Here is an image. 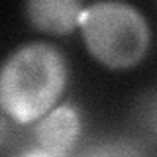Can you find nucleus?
<instances>
[{
  "label": "nucleus",
  "mask_w": 157,
  "mask_h": 157,
  "mask_svg": "<svg viewBox=\"0 0 157 157\" xmlns=\"http://www.w3.org/2000/svg\"><path fill=\"white\" fill-rule=\"evenodd\" d=\"M81 134V118L73 106L63 104L49 110L32 130L33 147L26 155H47L59 157L71 153Z\"/></svg>",
  "instance_id": "7ed1b4c3"
},
{
  "label": "nucleus",
  "mask_w": 157,
  "mask_h": 157,
  "mask_svg": "<svg viewBox=\"0 0 157 157\" xmlns=\"http://www.w3.org/2000/svg\"><path fill=\"white\" fill-rule=\"evenodd\" d=\"M78 28L88 53L110 69L137 65L149 47L145 18L120 0H100L86 6Z\"/></svg>",
  "instance_id": "f03ea898"
},
{
  "label": "nucleus",
  "mask_w": 157,
  "mask_h": 157,
  "mask_svg": "<svg viewBox=\"0 0 157 157\" xmlns=\"http://www.w3.org/2000/svg\"><path fill=\"white\" fill-rule=\"evenodd\" d=\"M67 85L65 57L49 43H28L0 73V106L14 124L28 126L53 110Z\"/></svg>",
  "instance_id": "f257e3e1"
},
{
  "label": "nucleus",
  "mask_w": 157,
  "mask_h": 157,
  "mask_svg": "<svg viewBox=\"0 0 157 157\" xmlns=\"http://www.w3.org/2000/svg\"><path fill=\"white\" fill-rule=\"evenodd\" d=\"M81 0H26V14L33 28L53 36H67L78 28Z\"/></svg>",
  "instance_id": "20e7f679"
}]
</instances>
